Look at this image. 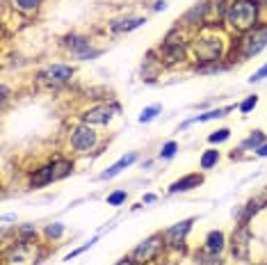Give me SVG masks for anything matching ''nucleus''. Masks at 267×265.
<instances>
[{"mask_svg":"<svg viewBox=\"0 0 267 265\" xmlns=\"http://www.w3.org/2000/svg\"><path fill=\"white\" fill-rule=\"evenodd\" d=\"M158 112H160V105H148V108L142 110V114H139V121H142V123H148L151 119L158 117Z\"/></svg>","mask_w":267,"mask_h":265,"instance_id":"nucleus-22","label":"nucleus"},{"mask_svg":"<svg viewBox=\"0 0 267 265\" xmlns=\"http://www.w3.org/2000/svg\"><path fill=\"white\" fill-rule=\"evenodd\" d=\"M117 265H137V263H135L133 258H121L119 263H117Z\"/></svg>","mask_w":267,"mask_h":265,"instance_id":"nucleus-30","label":"nucleus"},{"mask_svg":"<svg viewBox=\"0 0 267 265\" xmlns=\"http://www.w3.org/2000/svg\"><path fill=\"white\" fill-rule=\"evenodd\" d=\"M231 105L228 108H217V110H210V112H206V114H199V117H194V119H189L187 123H201V121H210V119H219V117H226V114L231 112ZM185 123V126H187Z\"/></svg>","mask_w":267,"mask_h":265,"instance_id":"nucleus-15","label":"nucleus"},{"mask_svg":"<svg viewBox=\"0 0 267 265\" xmlns=\"http://www.w3.org/2000/svg\"><path fill=\"white\" fill-rule=\"evenodd\" d=\"M144 23V18H128V21H121L119 25H115L119 32H130V30H135V27H139Z\"/></svg>","mask_w":267,"mask_h":265,"instance_id":"nucleus-21","label":"nucleus"},{"mask_svg":"<svg viewBox=\"0 0 267 265\" xmlns=\"http://www.w3.org/2000/svg\"><path fill=\"white\" fill-rule=\"evenodd\" d=\"M219 162V151H215V149H208L206 153L201 155V169H210V167H215V164Z\"/></svg>","mask_w":267,"mask_h":265,"instance_id":"nucleus-16","label":"nucleus"},{"mask_svg":"<svg viewBox=\"0 0 267 265\" xmlns=\"http://www.w3.org/2000/svg\"><path fill=\"white\" fill-rule=\"evenodd\" d=\"M197 260H199V265H221L219 256H217V254H210V251H206V249H203L201 254L197 256Z\"/></svg>","mask_w":267,"mask_h":265,"instance_id":"nucleus-18","label":"nucleus"},{"mask_svg":"<svg viewBox=\"0 0 267 265\" xmlns=\"http://www.w3.org/2000/svg\"><path fill=\"white\" fill-rule=\"evenodd\" d=\"M62 233H64V224H60V222L48 224V226H46V236L53 238V240H55V238H60Z\"/></svg>","mask_w":267,"mask_h":265,"instance_id":"nucleus-26","label":"nucleus"},{"mask_svg":"<svg viewBox=\"0 0 267 265\" xmlns=\"http://www.w3.org/2000/svg\"><path fill=\"white\" fill-rule=\"evenodd\" d=\"M249 231H247V224H240L238 228L233 231L231 236V251L238 260H247L249 258Z\"/></svg>","mask_w":267,"mask_h":265,"instance_id":"nucleus-7","label":"nucleus"},{"mask_svg":"<svg viewBox=\"0 0 267 265\" xmlns=\"http://www.w3.org/2000/svg\"><path fill=\"white\" fill-rule=\"evenodd\" d=\"M14 5L21 9V12L30 14V12H34V9L42 5V0H14Z\"/></svg>","mask_w":267,"mask_h":265,"instance_id":"nucleus-20","label":"nucleus"},{"mask_svg":"<svg viewBox=\"0 0 267 265\" xmlns=\"http://www.w3.org/2000/svg\"><path fill=\"white\" fill-rule=\"evenodd\" d=\"M224 39L221 37H201L194 44V55H197L201 62H217L224 55Z\"/></svg>","mask_w":267,"mask_h":265,"instance_id":"nucleus-5","label":"nucleus"},{"mask_svg":"<svg viewBox=\"0 0 267 265\" xmlns=\"http://www.w3.org/2000/svg\"><path fill=\"white\" fill-rule=\"evenodd\" d=\"M137 160V153H128V155H124V158H119L115 164H112L110 169H105V172L101 174V178H112V176H117V174L121 172V169H126V167H130V164Z\"/></svg>","mask_w":267,"mask_h":265,"instance_id":"nucleus-13","label":"nucleus"},{"mask_svg":"<svg viewBox=\"0 0 267 265\" xmlns=\"http://www.w3.org/2000/svg\"><path fill=\"white\" fill-rule=\"evenodd\" d=\"M224 245H226V238L221 231H210L206 236V251H210V254H219L224 249Z\"/></svg>","mask_w":267,"mask_h":265,"instance_id":"nucleus-14","label":"nucleus"},{"mask_svg":"<svg viewBox=\"0 0 267 265\" xmlns=\"http://www.w3.org/2000/svg\"><path fill=\"white\" fill-rule=\"evenodd\" d=\"M258 21V3L256 0H233L226 7V23L238 32H249L256 27Z\"/></svg>","mask_w":267,"mask_h":265,"instance_id":"nucleus-1","label":"nucleus"},{"mask_svg":"<svg viewBox=\"0 0 267 265\" xmlns=\"http://www.w3.org/2000/svg\"><path fill=\"white\" fill-rule=\"evenodd\" d=\"M96 144V132L92 130V126L83 123V126H75L73 132H71V146L75 151H89Z\"/></svg>","mask_w":267,"mask_h":265,"instance_id":"nucleus-8","label":"nucleus"},{"mask_svg":"<svg viewBox=\"0 0 267 265\" xmlns=\"http://www.w3.org/2000/svg\"><path fill=\"white\" fill-rule=\"evenodd\" d=\"M162 240H165V236H151L144 242H139L133 249V260L135 263H151L162 251Z\"/></svg>","mask_w":267,"mask_h":265,"instance_id":"nucleus-6","label":"nucleus"},{"mask_svg":"<svg viewBox=\"0 0 267 265\" xmlns=\"http://www.w3.org/2000/svg\"><path fill=\"white\" fill-rule=\"evenodd\" d=\"M156 201V194H144V204H153Z\"/></svg>","mask_w":267,"mask_h":265,"instance_id":"nucleus-31","label":"nucleus"},{"mask_svg":"<svg viewBox=\"0 0 267 265\" xmlns=\"http://www.w3.org/2000/svg\"><path fill=\"white\" fill-rule=\"evenodd\" d=\"M39 260V249L32 240H21L5 251V265H34Z\"/></svg>","mask_w":267,"mask_h":265,"instance_id":"nucleus-3","label":"nucleus"},{"mask_svg":"<svg viewBox=\"0 0 267 265\" xmlns=\"http://www.w3.org/2000/svg\"><path fill=\"white\" fill-rule=\"evenodd\" d=\"M176 151H178V144H176L174 140H171V142H167V144L162 146V151H160V158H165V160L174 158V155H176Z\"/></svg>","mask_w":267,"mask_h":265,"instance_id":"nucleus-24","label":"nucleus"},{"mask_svg":"<svg viewBox=\"0 0 267 265\" xmlns=\"http://www.w3.org/2000/svg\"><path fill=\"white\" fill-rule=\"evenodd\" d=\"M256 153L260 155V158H267V144H262L260 149H256Z\"/></svg>","mask_w":267,"mask_h":265,"instance_id":"nucleus-29","label":"nucleus"},{"mask_svg":"<svg viewBox=\"0 0 267 265\" xmlns=\"http://www.w3.org/2000/svg\"><path fill=\"white\" fill-rule=\"evenodd\" d=\"M21 233H23V236H34L37 228H34V226H23V228H21Z\"/></svg>","mask_w":267,"mask_h":265,"instance_id":"nucleus-28","label":"nucleus"},{"mask_svg":"<svg viewBox=\"0 0 267 265\" xmlns=\"http://www.w3.org/2000/svg\"><path fill=\"white\" fill-rule=\"evenodd\" d=\"M71 169H73V162H69V160H53V162L44 164L42 169H37V174L30 178V185L42 187V185H48V183H53V181H60V178H64Z\"/></svg>","mask_w":267,"mask_h":265,"instance_id":"nucleus-2","label":"nucleus"},{"mask_svg":"<svg viewBox=\"0 0 267 265\" xmlns=\"http://www.w3.org/2000/svg\"><path fill=\"white\" fill-rule=\"evenodd\" d=\"M126 199H128L126 190H117V192H112V194L107 196V204H110V206H121Z\"/></svg>","mask_w":267,"mask_h":265,"instance_id":"nucleus-25","label":"nucleus"},{"mask_svg":"<svg viewBox=\"0 0 267 265\" xmlns=\"http://www.w3.org/2000/svg\"><path fill=\"white\" fill-rule=\"evenodd\" d=\"M112 112L107 105H98V108H92L89 112L83 114V121L87 123V126H105L107 121H110Z\"/></svg>","mask_w":267,"mask_h":265,"instance_id":"nucleus-11","label":"nucleus"},{"mask_svg":"<svg viewBox=\"0 0 267 265\" xmlns=\"http://www.w3.org/2000/svg\"><path fill=\"white\" fill-rule=\"evenodd\" d=\"M192 222L194 219L189 217V219H183V222H178V224H174L171 228H167L162 236H165V242L169 247H178V245H183V240H185V236L189 233V228H192Z\"/></svg>","mask_w":267,"mask_h":265,"instance_id":"nucleus-10","label":"nucleus"},{"mask_svg":"<svg viewBox=\"0 0 267 265\" xmlns=\"http://www.w3.org/2000/svg\"><path fill=\"white\" fill-rule=\"evenodd\" d=\"M256 105H258V96L253 94V96H247V98H244L242 103L238 105V110H240L242 114H247V112H251V110L256 108Z\"/></svg>","mask_w":267,"mask_h":265,"instance_id":"nucleus-23","label":"nucleus"},{"mask_svg":"<svg viewBox=\"0 0 267 265\" xmlns=\"http://www.w3.org/2000/svg\"><path fill=\"white\" fill-rule=\"evenodd\" d=\"M203 183V176L201 174H187V176L178 178V181H174L169 185V192L171 194H176V192H187V190H194V187H199Z\"/></svg>","mask_w":267,"mask_h":265,"instance_id":"nucleus-12","label":"nucleus"},{"mask_svg":"<svg viewBox=\"0 0 267 265\" xmlns=\"http://www.w3.org/2000/svg\"><path fill=\"white\" fill-rule=\"evenodd\" d=\"M71 76H73V69L66 67V64H51L39 73V78L48 85H62V82L71 80Z\"/></svg>","mask_w":267,"mask_h":265,"instance_id":"nucleus-9","label":"nucleus"},{"mask_svg":"<svg viewBox=\"0 0 267 265\" xmlns=\"http://www.w3.org/2000/svg\"><path fill=\"white\" fill-rule=\"evenodd\" d=\"M267 46V25L251 27L249 32H244V37L240 39V57L247 59L258 55Z\"/></svg>","mask_w":267,"mask_h":265,"instance_id":"nucleus-4","label":"nucleus"},{"mask_svg":"<svg viewBox=\"0 0 267 265\" xmlns=\"http://www.w3.org/2000/svg\"><path fill=\"white\" fill-rule=\"evenodd\" d=\"M228 137H231L228 128H219V130H215V132H210V135H208V142H210V144H219V142H226Z\"/></svg>","mask_w":267,"mask_h":265,"instance_id":"nucleus-19","label":"nucleus"},{"mask_svg":"<svg viewBox=\"0 0 267 265\" xmlns=\"http://www.w3.org/2000/svg\"><path fill=\"white\" fill-rule=\"evenodd\" d=\"M262 140H265V135H262L260 130H253L251 135H249L247 140L242 142V149H260V146H262Z\"/></svg>","mask_w":267,"mask_h":265,"instance_id":"nucleus-17","label":"nucleus"},{"mask_svg":"<svg viewBox=\"0 0 267 265\" xmlns=\"http://www.w3.org/2000/svg\"><path fill=\"white\" fill-rule=\"evenodd\" d=\"M265 78H267V64H265L262 69H258V71L253 73V76L249 78V80H251V82H258V80H265Z\"/></svg>","mask_w":267,"mask_h":265,"instance_id":"nucleus-27","label":"nucleus"}]
</instances>
